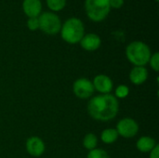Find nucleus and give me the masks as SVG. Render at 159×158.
<instances>
[{"label":"nucleus","instance_id":"f257e3e1","mask_svg":"<svg viewBox=\"0 0 159 158\" xmlns=\"http://www.w3.org/2000/svg\"><path fill=\"white\" fill-rule=\"evenodd\" d=\"M118 110V100L112 94L95 96L88 103L89 115L97 121L107 122L114 119L117 115Z\"/></svg>","mask_w":159,"mask_h":158},{"label":"nucleus","instance_id":"f03ea898","mask_svg":"<svg viewBox=\"0 0 159 158\" xmlns=\"http://www.w3.org/2000/svg\"><path fill=\"white\" fill-rule=\"evenodd\" d=\"M151 49L147 44L142 41H133L126 47V57L134 66H144L151 58Z\"/></svg>","mask_w":159,"mask_h":158},{"label":"nucleus","instance_id":"7ed1b4c3","mask_svg":"<svg viewBox=\"0 0 159 158\" xmlns=\"http://www.w3.org/2000/svg\"><path fill=\"white\" fill-rule=\"evenodd\" d=\"M61 36L68 44H77L85 34V26L83 21L75 17L67 19L61 28Z\"/></svg>","mask_w":159,"mask_h":158},{"label":"nucleus","instance_id":"20e7f679","mask_svg":"<svg viewBox=\"0 0 159 158\" xmlns=\"http://www.w3.org/2000/svg\"><path fill=\"white\" fill-rule=\"evenodd\" d=\"M85 10L90 20L100 22L108 16L111 7L109 0H85Z\"/></svg>","mask_w":159,"mask_h":158},{"label":"nucleus","instance_id":"39448f33","mask_svg":"<svg viewBox=\"0 0 159 158\" xmlns=\"http://www.w3.org/2000/svg\"><path fill=\"white\" fill-rule=\"evenodd\" d=\"M39 29L49 35L60 33L61 28V21L60 17L54 12H43L38 16Z\"/></svg>","mask_w":159,"mask_h":158},{"label":"nucleus","instance_id":"423d86ee","mask_svg":"<svg viewBox=\"0 0 159 158\" xmlns=\"http://www.w3.org/2000/svg\"><path fill=\"white\" fill-rule=\"evenodd\" d=\"M116 130L117 131L118 136H121L125 139H130L135 137L139 132V125L134 119L130 117H125L118 121Z\"/></svg>","mask_w":159,"mask_h":158},{"label":"nucleus","instance_id":"0eeeda50","mask_svg":"<svg viewBox=\"0 0 159 158\" xmlns=\"http://www.w3.org/2000/svg\"><path fill=\"white\" fill-rule=\"evenodd\" d=\"M73 91L75 95L81 100L89 99L92 96L95 89L92 82L88 78H78L73 84Z\"/></svg>","mask_w":159,"mask_h":158},{"label":"nucleus","instance_id":"6e6552de","mask_svg":"<svg viewBox=\"0 0 159 158\" xmlns=\"http://www.w3.org/2000/svg\"><path fill=\"white\" fill-rule=\"evenodd\" d=\"M25 148L30 156L34 157H39L44 154L46 146L42 139L36 136H33L26 141Z\"/></svg>","mask_w":159,"mask_h":158},{"label":"nucleus","instance_id":"1a4fd4ad","mask_svg":"<svg viewBox=\"0 0 159 158\" xmlns=\"http://www.w3.org/2000/svg\"><path fill=\"white\" fill-rule=\"evenodd\" d=\"M94 89L101 94H110L113 90V81L105 74H98L92 81Z\"/></svg>","mask_w":159,"mask_h":158},{"label":"nucleus","instance_id":"9d476101","mask_svg":"<svg viewBox=\"0 0 159 158\" xmlns=\"http://www.w3.org/2000/svg\"><path fill=\"white\" fill-rule=\"evenodd\" d=\"M80 46L83 49L87 51H95L102 45L101 37L96 34H84L82 39L80 40Z\"/></svg>","mask_w":159,"mask_h":158},{"label":"nucleus","instance_id":"9b49d317","mask_svg":"<svg viewBox=\"0 0 159 158\" xmlns=\"http://www.w3.org/2000/svg\"><path fill=\"white\" fill-rule=\"evenodd\" d=\"M22 9L28 18H37L42 11V3L40 0H23Z\"/></svg>","mask_w":159,"mask_h":158},{"label":"nucleus","instance_id":"f8f14e48","mask_svg":"<svg viewBox=\"0 0 159 158\" xmlns=\"http://www.w3.org/2000/svg\"><path fill=\"white\" fill-rule=\"evenodd\" d=\"M129 80L134 85H143L148 78V71L144 66H134L129 72Z\"/></svg>","mask_w":159,"mask_h":158},{"label":"nucleus","instance_id":"ddd939ff","mask_svg":"<svg viewBox=\"0 0 159 158\" xmlns=\"http://www.w3.org/2000/svg\"><path fill=\"white\" fill-rule=\"evenodd\" d=\"M157 144V143L155 139L149 136H143L137 141L136 147L141 153H150Z\"/></svg>","mask_w":159,"mask_h":158},{"label":"nucleus","instance_id":"4468645a","mask_svg":"<svg viewBox=\"0 0 159 158\" xmlns=\"http://www.w3.org/2000/svg\"><path fill=\"white\" fill-rule=\"evenodd\" d=\"M118 133L116 129H106L101 134V140L105 144H113L118 139Z\"/></svg>","mask_w":159,"mask_h":158},{"label":"nucleus","instance_id":"2eb2a0df","mask_svg":"<svg viewBox=\"0 0 159 158\" xmlns=\"http://www.w3.org/2000/svg\"><path fill=\"white\" fill-rule=\"evenodd\" d=\"M97 144H98V138L94 133H88L83 139V146L89 151L95 149Z\"/></svg>","mask_w":159,"mask_h":158},{"label":"nucleus","instance_id":"dca6fc26","mask_svg":"<svg viewBox=\"0 0 159 158\" xmlns=\"http://www.w3.org/2000/svg\"><path fill=\"white\" fill-rule=\"evenodd\" d=\"M46 2L48 8L53 12L60 11L66 6V0H46Z\"/></svg>","mask_w":159,"mask_h":158},{"label":"nucleus","instance_id":"f3484780","mask_svg":"<svg viewBox=\"0 0 159 158\" xmlns=\"http://www.w3.org/2000/svg\"><path fill=\"white\" fill-rule=\"evenodd\" d=\"M87 158H110V156L107 154V152L103 149L95 148L89 152Z\"/></svg>","mask_w":159,"mask_h":158},{"label":"nucleus","instance_id":"a211bd4d","mask_svg":"<svg viewBox=\"0 0 159 158\" xmlns=\"http://www.w3.org/2000/svg\"><path fill=\"white\" fill-rule=\"evenodd\" d=\"M115 97L116 99H125L129 94V88L126 85H119L115 91Z\"/></svg>","mask_w":159,"mask_h":158},{"label":"nucleus","instance_id":"6ab92c4d","mask_svg":"<svg viewBox=\"0 0 159 158\" xmlns=\"http://www.w3.org/2000/svg\"><path fill=\"white\" fill-rule=\"evenodd\" d=\"M150 66L152 67V69L156 72L159 71V53L158 52H155L153 55H151V58L149 60Z\"/></svg>","mask_w":159,"mask_h":158},{"label":"nucleus","instance_id":"aec40b11","mask_svg":"<svg viewBox=\"0 0 159 158\" xmlns=\"http://www.w3.org/2000/svg\"><path fill=\"white\" fill-rule=\"evenodd\" d=\"M27 27L30 31H36L39 29V21L37 18H29L27 20Z\"/></svg>","mask_w":159,"mask_h":158},{"label":"nucleus","instance_id":"412c9836","mask_svg":"<svg viewBox=\"0 0 159 158\" xmlns=\"http://www.w3.org/2000/svg\"><path fill=\"white\" fill-rule=\"evenodd\" d=\"M109 4L111 8L118 9L124 6V0H109Z\"/></svg>","mask_w":159,"mask_h":158},{"label":"nucleus","instance_id":"4be33fe9","mask_svg":"<svg viewBox=\"0 0 159 158\" xmlns=\"http://www.w3.org/2000/svg\"><path fill=\"white\" fill-rule=\"evenodd\" d=\"M149 158H159V145L157 144L156 147L150 152Z\"/></svg>","mask_w":159,"mask_h":158},{"label":"nucleus","instance_id":"5701e85b","mask_svg":"<svg viewBox=\"0 0 159 158\" xmlns=\"http://www.w3.org/2000/svg\"><path fill=\"white\" fill-rule=\"evenodd\" d=\"M155 1H156V2H158L159 0H155Z\"/></svg>","mask_w":159,"mask_h":158}]
</instances>
